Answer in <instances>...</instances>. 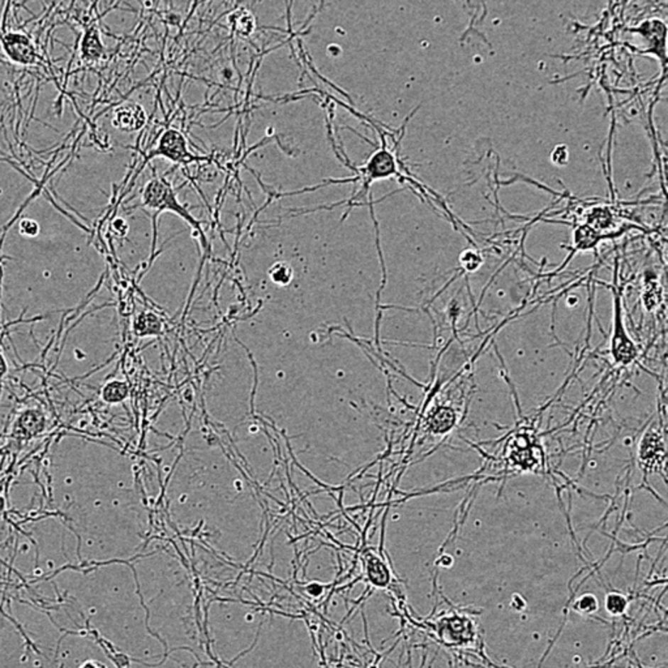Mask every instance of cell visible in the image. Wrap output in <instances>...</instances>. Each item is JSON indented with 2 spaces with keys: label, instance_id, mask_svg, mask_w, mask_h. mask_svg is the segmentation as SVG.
Returning a JSON list of instances; mask_svg holds the SVG:
<instances>
[{
  "label": "cell",
  "instance_id": "8",
  "mask_svg": "<svg viewBox=\"0 0 668 668\" xmlns=\"http://www.w3.org/2000/svg\"><path fill=\"white\" fill-rule=\"evenodd\" d=\"M4 46L7 50V54L16 60L18 63L29 65L32 63L34 59V51L31 45V40H28L25 35L21 34H9L7 38L4 40Z\"/></svg>",
  "mask_w": 668,
  "mask_h": 668
},
{
  "label": "cell",
  "instance_id": "16",
  "mask_svg": "<svg viewBox=\"0 0 668 668\" xmlns=\"http://www.w3.org/2000/svg\"><path fill=\"white\" fill-rule=\"evenodd\" d=\"M483 260L481 255L475 253L474 251L466 250L461 255V264L467 272H475L479 266L482 265Z\"/></svg>",
  "mask_w": 668,
  "mask_h": 668
},
{
  "label": "cell",
  "instance_id": "21",
  "mask_svg": "<svg viewBox=\"0 0 668 668\" xmlns=\"http://www.w3.org/2000/svg\"><path fill=\"white\" fill-rule=\"evenodd\" d=\"M7 372H9V366L6 362V358L0 353V380L7 375Z\"/></svg>",
  "mask_w": 668,
  "mask_h": 668
},
{
  "label": "cell",
  "instance_id": "22",
  "mask_svg": "<svg viewBox=\"0 0 668 668\" xmlns=\"http://www.w3.org/2000/svg\"><path fill=\"white\" fill-rule=\"evenodd\" d=\"M6 510V499L0 495V513H3Z\"/></svg>",
  "mask_w": 668,
  "mask_h": 668
},
{
  "label": "cell",
  "instance_id": "12",
  "mask_svg": "<svg viewBox=\"0 0 668 668\" xmlns=\"http://www.w3.org/2000/svg\"><path fill=\"white\" fill-rule=\"evenodd\" d=\"M629 601L627 596L618 591L608 593L604 598V608L612 616H620L624 615V612L628 608Z\"/></svg>",
  "mask_w": 668,
  "mask_h": 668
},
{
  "label": "cell",
  "instance_id": "2",
  "mask_svg": "<svg viewBox=\"0 0 668 668\" xmlns=\"http://www.w3.org/2000/svg\"><path fill=\"white\" fill-rule=\"evenodd\" d=\"M612 292H613V325H612L610 351H611L613 362L621 366H630L638 356V349H637L636 344L629 337L625 324H624L621 295L616 285V278L612 286Z\"/></svg>",
  "mask_w": 668,
  "mask_h": 668
},
{
  "label": "cell",
  "instance_id": "1",
  "mask_svg": "<svg viewBox=\"0 0 668 668\" xmlns=\"http://www.w3.org/2000/svg\"><path fill=\"white\" fill-rule=\"evenodd\" d=\"M140 207L154 210L155 212L154 221H155V218L158 217V214L161 212H165V210L177 213L180 217L185 218V221L192 226L197 233L200 234L202 246L208 244L205 234L202 230V224L188 210L185 209L180 202H177L175 192L171 188L170 183H168L166 180H163L161 177H153L152 180H149L146 183L144 191H143V204Z\"/></svg>",
  "mask_w": 668,
  "mask_h": 668
},
{
  "label": "cell",
  "instance_id": "13",
  "mask_svg": "<svg viewBox=\"0 0 668 668\" xmlns=\"http://www.w3.org/2000/svg\"><path fill=\"white\" fill-rule=\"evenodd\" d=\"M270 280L278 286H286L292 281L294 272L292 268L286 263H277L269 269Z\"/></svg>",
  "mask_w": 668,
  "mask_h": 668
},
{
  "label": "cell",
  "instance_id": "14",
  "mask_svg": "<svg viewBox=\"0 0 668 668\" xmlns=\"http://www.w3.org/2000/svg\"><path fill=\"white\" fill-rule=\"evenodd\" d=\"M573 608L581 615L590 616L599 610V601L594 594H582L573 604Z\"/></svg>",
  "mask_w": 668,
  "mask_h": 668
},
{
  "label": "cell",
  "instance_id": "19",
  "mask_svg": "<svg viewBox=\"0 0 668 668\" xmlns=\"http://www.w3.org/2000/svg\"><path fill=\"white\" fill-rule=\"evenodd\" d=\"M307 591L312 596H320L324 591V586L322 584H311L310 586H307Z\"/></svg>",
  "mask_w": 668,
  "mask_h": 668
},
{
  "label": "cell",
  "instance_id": "20",
  "mask_svg": "<svg viewBox=\"0 0 668 668\" xmlns=\"http://www.w3.org/2000/svg\"><path fill=\"white\" fill-rule=\"evenodd\" d=\"M437 565L444 566V568H449L453 565V557L449 555H443L437 560Z\"/></svg>",
  "mask_w": 668,
  "mask_h": 668
},
{
  "label": "cell",
  "instance_id": "5",
  "mask_svg": "<svg viewBox=\"0 0 668 668\" xmlns=\"http://www.w3.org/2000/svg\"><path fill=\"white\" fill-rule=\"evenodd\" d=\"M457 419L459 415L451 406L436 405L435 407L428 411L425 425L427 431H429L432 435H445L457 425Z\"/></svg>",
  "mask_w": 668,
  "mask_h": 668
},
{
  "label": "cell",
  "instance_id": "6",
  "mask_svg": "<svg viewBox=\"0 0 668 668\" xmlns=\"http://www.w3.org/2000/svg\"><path fill=\"white\" fill-rule=\"evenodd\" d=\"M144 123H146L144 109L141 106L133 105V104L119 107L113 119L114 127L126 131V132L137 131L143 127Z\"/></svg>",
  "mask_w": 668,
  "mask_h": 668
},
{
  "label": "cell",
  "instance_id": "4",
  "mask_svg": "<svg viewBox=\"0 0 668 668\" xmlns=\"http://www.w3.org/2000/svg\"><path fill=\"white\" fill-rule=\"evenodd\" d=\"M638 454H640V461H641V466L645 470H647V467L650 469L652 466H655L657 462L658 465H662L664 467L663 464H660L659 457L664 459V443H663V439L660 436V432L658 431H646L645 432L644 437L641 439L640 442V448H638Z\"/></svg>",
  "mask_w": 668,
  "mask_h": 668
},
{
  "label": "cell",
  "instance_id": "3",
  "mask_svg": "<svg viewBox=\"0 0 668 668\" xmlns=\"http://www.w3.org/2000/svg\"><path fill=\"white\" fill-rule=\"evenodd\" d=\"M154 155H163L165 158H169L171 161L185 163V165L190 162L205 160L188 152L185 137L175 129H169L162 135L160 144L154 152L149 154V158H153Z\"/></svg>",
  "mask_w": 668,
  "mask_h": 668
},
{
  "label": "cell",
  "instance_id": "17",
  "mask_svg": "<svg viewBox=\"0 0 668 668\" xmlns=\"http://www.w3.org/2000/svg\"><path fill=\"white\" fill-rule=\"evenodd\" d=\"M568 161H569V152L566 146H556L551 153V162L559 168H563L568 163Z\"/></svg>",
  "mask_w": 668,
  "mask_h": 668
},
{
  "label": "cell",
  "instance_id": "9",
  "mask_svg": "<svg viewBox=\"0 0 668 668\" xmlns=\"http://www.w3.org/2000/svg\"><path fill=\"white\" fill-rule=\"evenodd\" d=\"M45 428V418L38 410H26L15 423L13 434L17 437H32L38 435Z\"/></svg>",
  "mask_w": 668,
  "mask_h": 668
},
{
  "label": "cell",
  "instance_id": "15",
  "mask_svg": "<svg viewBox=\"0 0 668 668\" xmlns=\"http://www.w3.org/2000/svg\"><path fill=\"white\" fill-rule=\"evenodd\" d=\"M155 317L153 314H140L137 317L136 322H135V332H136L138 336H146V334H153L154 332L158 328H160V324L155 322L153 324Z\"/></svg>",
  "mask_w": 668,
  "mask_h": 668
},
{
  "label": "cell",
  "instance_id": "18",
  "mask_svg": "<svg viewBox=\"0 0 668 668\" xmlns=\"http://www.w3.org/2000/svg\"><path fill=\"white\" fill-rule=\"evenodd\" d=\"M20 233L24 234L26 236H35L40 233V226L29 218H25L20 222Z\"/></svg>",
  "mask_w": 668,
  "mask_h": 668
},
{
  "label": "cell",
  "instance_id": "11",
  "mask_svg": "<svg viewBox=\"0 0 668 668\" xmlns=\"http://www.w3.org/2000/svg\"><path fill=\"white\" fill-rule=\"evenodd\" d=\"M101 397L106 403L110 405L121 403L128 397V385L121 380H111L102 388Z\"/></svg>",
  "mask_w": 668,
  "mask_h": 668
},
{
  "label": "cell",
  "instance_id": "7",
  "mask_svg": "<svg viewBox=\"0 0 668 668\" xmlns=\"http://www.w3.org/2000/svg\"><path fill=\"white\" fill-rule=\"evenodd\" d=\"M440 630H442V637L448 641V644H462L471 640V636H473L471 621L465 618H459V616L447 620Z\"/></svg>",
  "mask_w": 668,
  "mask_h": 668
},
{
  "label": "cell",
  "instance_id": "10",
  "mask_svg": "<svg viewBox=\"0 0 668 668\" xmlns=\"http://www.w3.org/2000/svg\"><path fill=\"white\" fill-rule=\"evenodd\" d=\"M367 581L375 588H387L392 581V574L387 563L378 556L371 555L366 564Z\"/></svg>",
  "mask_w": 668,
  "mask_h": 668
}]
</instances>
